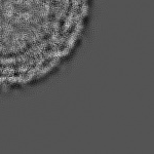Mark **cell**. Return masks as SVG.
Masks as SVG:
<instances>
[{
  "mask_svg": "<svg viewBox=\"0 0 154 154\" xmlns=\"http://www.w3.org/2000/svg\"><path fill=\"white\" fill-rule=\"evenodd\" d=\"M75 27H74V30L72 31V33L69 35L68 39L66 40V45L65 48H67L68 49H71L72 46L74 45V43H75L76 41V38L77 36L79 35V33H80V31L82 30V27H83V24H82V20H79V21H77L75 23Z\"/></svg>",
  "mask_w": 154,
  "mask_h": 154,
  "instance_id": "6da1fadb",
  "label": "cell"
},
{
  "mask_svg": "<svg viewBox=\"0 0 154 154\" xmlns=\"http://www.w3.org/2000/svg\"><path fill=\"white\" fill-rule=\"evenodd\" d=\"M59 61H60V58H54L51 62H49L48 64H46V65L44 66V67H41V68L38 70V72L36 73V75L37 76L44 75V74H45L46 72H48L49 70H51V69H53L54 67L59 63Z\"/></svg>",
  "mask_w": 154,
  "mask_h": 154,
  "instance_id": "7a4b0ae2",
  "label": "cell"
}]
</instances>
